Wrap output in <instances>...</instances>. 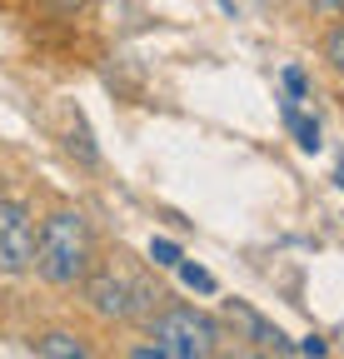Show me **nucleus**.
<instances>
[{
	"mask_svg": "<svg viewBox=\"0 0 344 359\" xmlns=\"http://www.w3.org/2000/svg\"><path fill=\"white\" fill-rule=\"evenodd\" d=\"M180 280H185L190 290H200V294H214V290H220L209 269H200V264H185V259H180Z\"/></svg>",
	"mask_w": 344,
	"mask_h": 359,
	"instance_id": "obj_9",
	"label": "nucleus"
},
{
	"mask_svg": "<svg viewBox=\"0 0 344 359\" xmlns=\"http://www.w3.org/2000/svg\"><path fill=\"white\" fill-rule=\"evenodd\" d=\"M230 325L249 339V344H260V349H275V354H289V349H299V344H289L270 320H265V314H254L245 299H230Z\"/></svg>",
	"mask_w": 344,
	"mask_h": 359,
	"instance_id": "obj_5",
	"label": "nucleus"
},
{
	"mask_svg": "<svg viewBox=\"0 0 344 359\" xmlns=\"http://www.w3.org/2000/svg\"><path fill=\"white\" fill-rule=\"evenodd\" d=\"M334 6H339V11H344V0H334Z\"/></svg>",
	"mask_w": 344,
	"mask_h": 359,
	"instance_id": "obj_14",
	"label": "nucleus"
},
{
	"mask_svg": "<svg viewBox=\"0 0 344 359\" xmlns=\"http://www.w3.org/2000/svg\"><path fill=\"white\" fill-rule=\"evenodd\" d=\"M30 6L50 11V15H80V11H90V0H30Z\"/></svg>",
	"mask_w": 344,
	"mask_h": 359,
	"instance_id": "obj_11",
	"label": "nucleus"
},
{
	"mask_svg": "<svg viewBox=\"0 0 344 359\" xmlns=\"http://www.w3.org/2000/svg\"><path fill=\"white\" fill-rule=\"evenodd\" d=\"M150 259H155L160 269H180V259H185V255H180V245H175V240H150Z\"/></svg>",
	"mask_w": 344,
	"mask_h": 359,
	"instance_id": "obj_10",
	"label": "nucleus"
},
{
	"mask_svg": "<svg viewBox=\"0 0 344 359\" xmlns=\"http://www.w3.org/2000/svg\"><path fill=\"white\" fill-rule=\"evenodd\" d=\"M145 339L135 354H165V359H209L220 354L225 344V325L205 309H190V304H175V309H160L145 320Z\"/></svg>",
	"mask_w": 344,
	"mask_h": 359,
	"instance_id": "obj_2",
	"label": "nucleus"
},
{
	"mask_svg": "<svg viewBox=\"0 0 344 359\" xmlns=\"http://www.w3.org/2000/svg\"><path fill=\"white\" fill-rule=\"evenodd\" d=\"M284 125L294 130V140H299V150H319V125L310 120V115H299V110H284Z\"/></svg>",
	"mask_w": 344,
	"mask_h": 359,
	"instance_id": "obj_7",
	"label": "nucleus"
},
{
	"mask_svg": "<svg viewBox=\"0 0 344 359\" xmlns=\"http://www.w3.org/2000/svg\"><path fill=\"white\" fill-rule=\"evenodd\" d=\"M95 269V235H90V219L80 210H55L40 219L35 230V275L55 285V290H75L90 280Z\"/></svg>",
	"mask_w": 344,
	"mask_h": 359,
	"instance_id": "obj_1",
	"label": "nucleus"
},
{
	"mask_svg": "<svg viewBox=\"0 0 344 359\" xmlns=\"http://www.w3.org/2000/svg\"><path fill=\"white\" fill-rule=\"evenodd\" d=\"M35 354H46V359H85L90 344H85L80 334H70V330H50V334L35 339Z\"/></svg>",
	"mask_w": 344,
	"mask_h": 359,
	"instance_id": "obj_6",
	"label": "nucleus"
},
{
	"mask_svg": "<svg viewBox=\"0 0 344 359\" xmlns=\"http://www.w3.org/2000/svg\"><path fill=\"white\" fill-rule=\"evenodd\" d=\"M284 85H289V95H305V75H299V70H294V65H289V70H284Z\"/></svg>",
	"mask_w": 344,
	"mask_h": 359,
	"instance_id": "obj_12",
	"label": "nucleus"
},
{
	"mask_svg": "<svg viewBox=\"0 0 344 359\" xmlns=\"http://www.w3.org/2000/svg\"><path fill=\"white\" fill-rule=\"evenodd\" d=\"M339 185H344V165H339Z\"/></svg>",
	"mask_w": 344,
	"mask_h": 359,
	"instance_id": "obj_13",
	"label": "nucleus"
},
{
	"mask_svg": "<svg viewBox=\"0 0 344 359\" xmlns=\"http://www.w3.org/2000/svg\"><path fill=\"white\" fill-rule=\"evenodd\" d=\"M35 269V219L20 200H0V275Z\"/></svg>",
	"mask_w": 344,
	"mask_h": 359,
	"instance_id": "obj_4",
	"label": "nucleus"
},
{
	"mask_svg": "<svg viewBox=\"0 0 344 359\" xmlns=\"http://www.w3.org/2000/svg\"><path fill=\"white\" fill-rule=\"evenodd\" d=\"M324 65H329L334 75H344V20L329 25V35H324Z\"/></svg>",
	"mask_w": 344,
	"mask_h": 359,
	"instance_id": "obj_8",
	"label": "nucleus"
},
{
	"mask_svg": "<svg viewBox=\"0 0 344 359\" xmlns=\"http://www.w3.org/2000/svg\"><path fill=\"white\" fill-rule=\"evenodd\" d=\"M80 290H85L90 314H95V320H105V325L150 320V309H155V299H160L140 275H130V269H120V264H95L90 280H85Z\"/></svg>",
	"mask_w": 344,
	"mask_h": 359,
	"instance_id": "obj_3",
	"label": "nucleus"
}]
</instances>
